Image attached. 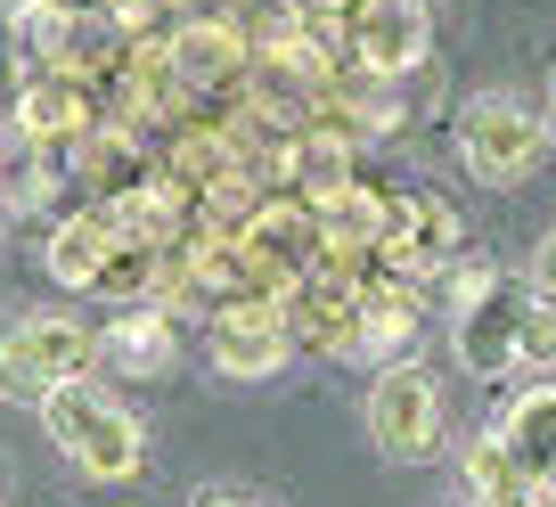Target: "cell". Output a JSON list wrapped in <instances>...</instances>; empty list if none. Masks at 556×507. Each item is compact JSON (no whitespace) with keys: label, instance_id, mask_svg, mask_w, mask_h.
<instances>
[{"label":"cell","instance_id":"obj_1","mask_svg":"<svg viewBox=\"0 0 556 507\" xmlns=\"http://www.w3.org/2000/svg\"><path fill=\"white\" fill-rule=\"evenodd\" d=\"M540 287L507 263H458L451 270V360L483 385L523 377V319H532Z\"/></svg>","mask_w":556,"mask_h":507},{"label":"cell","instance_id":"obj_2","mask_svg":"<svg viewBox=\"0 0 556 507\" xmlns=\"http://www.w3.org/2000/svg\"><path fill=\"white\" fill-rule=\"evenodd\" d=\"M34 418H41V434H50V451L66 458L83 483H99V491L139 483V467H148V426H139V409L123 402L115 385L74 377V385H58Z\"/></svg>","mask_w":556,"mask_h":507},{"label":"cell","instance_id":"obj_3","mask_svg":"<svg viewBox=\"0 0 556 507\" xmlns=\"http://www.w3.org/2000/svg\"><path fill=\"white\" fill-rule=\"evenodd\" d=\"M106 352H99V328L58 303H17V312H0V402L17 409H41L58 385L90 377Z\"/></svg>","mask_w":556,"mask_h":507},{"label":"cell","instance_id":"obj_4","mask_svg":"<svg viewBox=\"0 0 556 507\" xmlns=\"http://www.w3.org/2000/svg\"><path fill=\"white\" fill-rule=\"evenodd\" d=\"M361 426L393 467H426V458L451 451V402H442V377L426 360H384L361 393Z\"/></svg>","mask_w":556,"mask_h":507},{"label":"cell","instance_id":"obj_5","mask_svg":"<svg viewBox=\"0 0 556 507\" xmlns=\"http://www.w3.org/2000/svg\"><path fill=\"white\" fill-rule=\"evenodd\" d=\"M548 148H556L548 115L532 99H516V90H475L458 106V164H467L475 189H523Z\"/></svg>","mask_w":556,"mask_h":507},{"label":"cell","instance_id":"obj_6","mask_svg":"<svg viewBox=\"0 0 556 507\" xmlns=\"http://www.w3.org/2000/svg\"><path fill=\"white\" fill-rule=\"evenodd\" d=\"M205 360L213 377L229 385H262L295 360V328H287V303L278 295H222L213 303V328H205Z\"/></svg>","mask_w":556,"mask_h":507},{"label":"cell","instance_id":"obj_7","mask_svg":"<svg viewBox=\"0 0 556 507\" xmlns=\"http://www.w3.org/2000/svg\"><path fill=\"white\" fill-rule=\"evenodd\" d=\"M344 58L368 74H426L434 66V9L426 0H361L344 17Z\"/></svg>","mask_w":556,"mask_h":507},{"label":"cell","instance_id":"obj_8","mask_svg":"<svg viewBox=\"0 0 556 507\" xmlns=\"http://www.w3.org/2000/svg\"><path fill=\"white\" fill-rule=\"evenodd\" d=\"M99 90L83 83V74H34V83L17 90V123H9V140L17 148H41V156H58V164H74V148L99 131Z\"/></svg>","mask_w":556,"mask_h":507},{"label":"cell","instance_id":"obj_9","mask_svg":"<svg viewBox=\"0 0 556 507\" xmlns=\"http://www.w3.org/2000/svg\"><path fill=\"white\" fill-rule=\"evenodd\" d=\"M99 352L131 385H164V377H180V319L164 312V303H123L99 328Z\"/></svg>","mask_w":556,"mask_h":507},{"label":"cell","instance_id":"obj_10","mask_svg":"<svg viewBox=\"0 0 556 507\" xmlns=\"http://www.w3.org/2000/svg\"><path fill=\"white\" fill-rule=\"evenodd\" d=\"M491 434H500V451L516 458L523 474L548 483V507H556V377H523V385L491 409Z\"/></svg>","mask_w":556,"mask_h":507},{"label":"cell","instance_id":"obj_11","mask_svg":"<svg viewBox=\"0 0 556 507\" xmlns=\"http://www.w3.org/2000/svg\"><path fill=\"white\" fill-rule=\"evenodd\" d=\"M115 254H123V229L106 221V205H83V213H66V221L50 229V254H41V263H50V279L66 287V295H99Z\"/></svg>","mask_w":556,"mask_h":507},{"label":"cell","instance_id":"obj_12","mask_svg":"<svg viewBox=\"0 0 556 507\" xmlns=\"http://www.w3.org/2000/svg\"><path fill=\"white\" fill-rule=\"evenodd\" d=\"M458 491H467V507H548V483L540 474H523L516 458L500 451V434H467V451H458Z\"/></svg>","mask_w":556,"mask_h":507},{"label":"cell","instance_id":"obj_13","mask_svg":"<svg viewBox=\"0 0 556 507\" xmlns=\"http://www.w3.org/2000/svg\"><path fill=\"white\" fill-rule=\"evenodd\" d=\"M523 377H556V295H540L523 319Z\"/></svg>","mask_w":556,"mask_h":507},{"label":"cell","instance_id":"obj_14","mask_svg":"<svg viewBox=\"0 0 556 507\" xmlns=\"http://www.w3.org/2000/svg\"><path fill=\"white\" fill-rule=\"evenodd\" d=\"M523 279H532L540 295H556V229H548V238L532 245V263H523Z\"/></svg>","mask_w":556,"mask_h":507},{"label":"cell","instance_id":"obj_15","mask_svg":"<svg viewBox=\"0 0 556 507\" xmlns=\"http://www.w3.org/2000/svg\"><path fill=\"white\" fill-rule=\"evenodd\" d=\"M189 507H270V499H262V491H197Z\"/></svg>","mask_w":556,"mask_h":507},{"label":"cell","instance_id":"obj_16","mask_svg":"<svg viewBox=\"0 0 556 507\" xmlns=\"http://www.w3.org/2000/svg\"><path fill=\"white\" fill-rule=\"evenodd\" d=\"M295 9H312V17H328V25H344L352 9H361V0H295Z\"/></svg>","mask_w":556,"mask_h":507},{"label":"cell","instance_id":"obj_17","mask_svg":"<svg viewBox=\"0 0 556 507\" xmlns=\"http://www.w3.org/2000/svg\"><path fill=\"white\" fill-rule=\"evenodd\" d=\"M540 115H548V131H556V74H548V99H540Z\"/></svg>","mask_w":556,"mask_h":507},{"label":"cell","instance_id":"obj_18","mask_svg":"<svg viewBox=\"0 0 556 507\" xmlns=\"http://www.w3.org/2000/svg\"><path fill=\"white\" fill-rule=\"evenodd\" d=\"M0 229H9V197H0Z\"/></svg>","mask_w":556,"mask_h":507},{"label":"cell","instance_id":"obj_19","mask_svg":"<svg viewBox=\"0 0 556 507\" xmlns=\"http://www.w3.org/2000/svg\"><path fill=\"white\" fill-rule=\"evenodd\" d=\"M0 507H9V483H0Z\"/></svg>","mask_w":556,"mask_h":507}]
</instances>
